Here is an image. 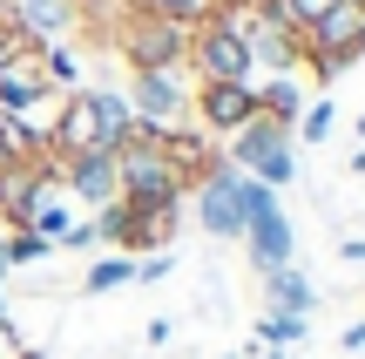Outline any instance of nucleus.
Returning a JSON list of instances; mask_svg holds the SVG:
<instances>
[{"label":"nucleus","instance_id":"obj_1","mask_svg":"<svg viewBox=\"0 0 365 359\" xmlns=\"http://www.w3.org/2000/svg\"><path fill=\"white\" fill-rule=\"evenodd\" d=\"M108 48L129 61V75H156V68L190 61V27L163 21V14H108Z\"/></svg>","mask_w":365,"mask_h":359},{"label":"nucleus","instance_id":"obj_2","mask_svg":"<svg viewBox=\"0 0 365 359\" xmlns=\"http://www.w3.org/2000/svg\"><path fill=\"white\" fill-rule=\"evenodd\" d=\"M176 217H182V203L115 197V203H102V211H95V238L115 244L122 258H149V251H163V244L176 238Z\"/></svg>","mask_w":365,"mask_h":359},{"label":"nucleus","instance_id":"obj_3","mask_svg":"<svg viewBox=\"0 0 365 359\" xmlns=\"http://www.w3.org/2000/svg\"><path fill=\"white\" fill-rule=\"evenodd\" d=\"M223 163L244 170V176H257L264 190H284L291 176H298V163H291V129H284V122H271L264 108L230 136V156H223Z\"/></svg>","mask_w":365,"mask_h":359},{"label":"nucleus","instance_id":"obj_4","mask_svg":"<svg viewBox=\"0 0 365 359\" xmlns=\"http://www.w3.org/2000/svg\"><path fill=\"white\" fill-rule=\"evenodd\" d=\"M359 34H365V0H339L318 27H304V34H298V54H304V68H312L318 81H331V75H345L352 61H365V54H359Z\"/></svg>","mask_w":365,"mask_h":359},{"label":"nucleus","instance_id":"obj_5","mask_svg":"<svg viewBox=\"0 0 365 359\" xmlns=\"http://www.w3.org/2000/svg\"><path fill=\"white\" fill-rule=\"evenodd\" d=\"M48 149H54V163H68V156H115L108 149V108H102V89H68L61 95V108H54V129H48Z\"/></svg>","mask_w":365,"mask_h":359},{"label":"nucleus","instance_id":"obj_6","mask_svg":"<svg viewBox=\"0 0 365 359\" xmlns=\"http://www.w3.org/2000/svg\"><path fill=\"white\" fill-rule=\"evenodd\" d=\"M190 68H196V81H250L257 75L244 34H237L230 21H217V14H203V21L190 27Z\"/></svg>","mask_w":365,"mask_h":359},{"label":"nucleus","instance_id":"obj_7","mask_svg":"<svg viewBox=\"0 0 365 359\" xmlns=\"http://www.w3.org/2000/svg\"><path fill=\"white\" fill-rule=\"evenodd\" d=\"M244 244H250V265L257 271L291 265V217L277 211V190H264L257 176L244 190Z\"/></svg>","mask_w":365,"mask_h":359},{"label":"nucleus","instance_id":"obj_8","mask_svg":"<svg viewBox=\"0 0 365 359\" xmlns=\"http://www.w3.org/2000/svg\"><path fill=\"white\" fill-rule=\"evenodd\" d=\"M41 102H54L48 48L41 41H21L14 54H0V116H34Z\"/></svg>","mask_w":365,"mask_h":359},{"label":"nucleus","instance_id":"obj_9","mask_svg":"<svg viewBox=\"0 0 365 359\" xmlns=\"http://www.w3.org/2000/svg\"><path fill=\"white\" fill-rule=\"evenodd\" d=\"M257 116V81H196L190 89V122L203 136H237Z\"/></svg>","mask_w":365,"mask_h":359},{"label":"nucleus","instance_id":"obj_10","mask_svg":"<svg viewBox=\"0 0 365 359\" xmlns=\"http://www.w3.org/2000/svg\"><path fill=\"white\" fill-rule=\"evenodd\" d=\"M129 108H135L143 129H182L190 122V81H182V68L129 75Z\"/></svg>","mask_w":365,"mask_h":359},{"label":"nucleus","instance_id":"obj_11","mask_svg":"<svg viewBox=\"0 0 365 359\" xmlns=\"http://www.w3.org/2000/svg\"><path fill=\"white\" fill-rule=\"evenodd\" d=\"M244 190H250V176L230 170V163H223V170H210L203 183L190 190V197H196V217H203L210 238H223V244L244 238Z\"/></svg>","mask_w":365,"mask_h":359},{"label":"nucleus","instance_id":"obj_12","mask_svg":"<svg viewBox=\"0 0 365 359\" xmlns=\"http://www.w3.org/2000/svg\"><path fill=\"white\" fill-rule=\"evenodd\" d=\"M237 34H244V48H250V68H271V75H298V68H304L298 34H291L271 7L244 14V21H237Z\"/></svg>","mask_w":365,"mask_h":359},{"label":"nucleus","instance_id":"obj_13","mask_svg":"<svg viewBox=\"0 0 365 359\" xmlns=\"http://www.w3.org/2000/svg\"><path fill=\"white\" fill-rule=\"evenodd\" d=\"M14 27H21L27 41H41V48H54V41H68L81 27V7L75 0H7Z\"/></svg>","mask_w":365,"mask_h":359},{"label":"nucleus","instance_id":"obj_14","mask_svg":"<svg viewBox=\"0 0 365 359\" xmlns=\"http://www.w3.org/2000/svg\"><path fill=\"white\" fill-rule=\"evenodd\" d=\"M61 190H68L75 203H88V211L115 203V197H122V183H115V156H102V149H95V156H68V163H61Z\"/></svg>","mask_w":365,"mask_h":359},{"label":"nucleus","instance_id":"obj_15","mask_svg":"<svg viewBox=\"0 0 365 359\" xmlns=\"http://www.w3.org/2000/svg\"><path fill=\"white\" fill-rule=\"evenodd\" d=\"M312 305H318V292H312V278H304L298 265L264 271V312H298V319H312Z\"/></svg>","mask_w":365,"mask_h":359},{"label":"nucleus","instance_id":"obj_16","mask_svg":"<svg viewBox=\"0 0 365 359\" xmlns=\"http://www.w3.org/2000/svg\"><path fill=\"white\" fill-rule=\"evenodd\" d=\"M257 108L271 122H284V129H298V116H304V89L291 75H271V89H257Z\"/></svg>","mask_w":365,"mask_h":359},{"label":"nucleus","instance_id":"obj_17","mask_svg":"<svg viewBox=\"0 0 365 359\" xmlns=\"http://www.w3.org/2000/svg\"><path fill=\"white\" fill-rule=\"evenodd\" d=\"M115 285H135V258H95V265L88 271H81V292H88V298H102V292H115Z\"/></svg>","mask_w":365,"mask_h":359},{"label":"nucleus","instance_id":"obj_18","mask_svg":"<svg viewBox=\"0 0 365 359\" xmlns=\"http://www.w3.org/2000/svg\"><path fill=\"white\" fill-rule=\"evenodd\" d=\"M331 129H339V102L325 95V102H304V116H298V129H291V143H318V149H325Z\"/></svg>","mask_w":365,"mask_h":359},{"label":"nucleus","instance_id":"obj_19","mask_svg":"<svg viewBox=\"0 0 365 359\" xmlns=\"http://www.w3.org/2000/svg\"><path fill=\"white\" fill-rule=\"evenodd\" d=\"M304 333H312V319H298V312H264L257 319V346H277V353L298 346Z\"/></svg>","mask_w":365,"mask_h":359},{"label":"nucleus","instance_id":"obj_20","mask_svg":"<svg viewBox=\"0 0 365 359\" xmlns=\"http://www.w3.org/2000/svg\"><path fill=\"white\" fill-rule=\"evenodd\" d=\"M0 244H7V265H14V271L41 265V258L54 251V244H48V238H34V231H0Z\"/></svg>","mask_w":365,"mask_h":359},{"label":"nucleus","instance_id":"obj_21","mask_svg":"<svg viewBox=\"0 0 365 359\" xmlns=\"http://www.w3.org/2000/svg\"><path fill=\"white\" fill-rule=\"evenodd\" d=\"M75 7H81V21L95 27V41H108V7H102V0H75Z\"/></svg>","mask_w":365,"mask_h":359},{"label":"nucleus","instance_id":"obj_22","mask_svg":"<svg viewBox=\"0 0 365 359\" xmlns=\"http://www.w3.org/2000/svg\"><path fill=\"white\" fill-rule=\"evenodd\" d=\"M21 353H27L21 325H14V319H0V359H21Z\"/></svg>","mask_w":365,"mask_h":359},{"label":"nucleus","instance_id":"obj_23","mask_svg":"<svg viewBox=\"0 0 365 359\" xmlns=\"http://www.w3.org/2000/svg\"><path fill=\"white\" fill-rule=\"evenodd\" d=\"M21 27H14V14H7V0H0V54H14V48H21Z\"/></svg>","mask_w":365,"mask_h":359},{"label":"nucleus","instance_id":"obj_24","mask_svg":"<svg viewBox=\"0 0 365 359\" xmlns=\"http://www.w3.org/2000/svg\"><path fill=\"white\" fill-rule=\"evenodd\" d=\"M339 258H345V265H365V238H345V244H339Z\"/></svg>","mask_w":365,"mask_h":359},{"label":"nucleus","instance_id":"obj_25","mask_svg":"<svg viewBox=\"0 0 365 359\" xmlns=\"http://www.w3.org/2000/svg\"><path fill=\"white\" fill-rule=\"evenodd\" d=\"M7 271H14V265H7V244H0V278H7Z\"/></svg>","mask_w":365,"mask_h":359},{"label":"nucleus","instance_id":"obj_26","mask_svg":"<svg viewBox=\"0 0 365 359\" xmlns=\"http://www.w3.org/2000/svg\"><path fill=\"white\" fill-rule=\"evenodd\" d=\"M21 359H48V353H41V346H27V353H21Z\"/></svg>","mask_w":365,"mask_h":359},{"label":"nucleus","instance_id":"obj_27","mask_svg":"<svg viewBox=\"0 0 365 359\" xmlns=\"http://www.w3.org/2000/svg\"><path fill=\"white\" fill-rule=\"evenodd\" d=\"M359 149H365V116H359Z\"/></svg>","mask_w":365,"mask_h":359},{"label":"nucleus","instance_id":"obj_28","mask_svg":"<svg viewBox=\"0 0 365 359\" xmlns=\"http://www.w3.org/2000/svg\"><path fill=\"white\" fill-rule=\"evenodd\" d=\"M359 54H365V34H359Z\"/></svg>","mask_w":365,"mask_h":359}]
</instances>
